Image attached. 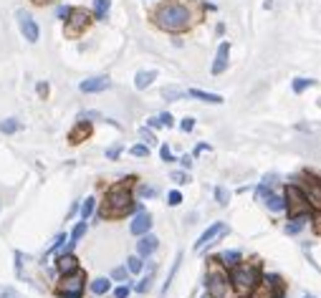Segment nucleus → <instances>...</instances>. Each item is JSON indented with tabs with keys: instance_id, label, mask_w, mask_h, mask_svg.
<instances>
[{
	"instance_id": "nucleus-1",
	"label": "nucleus",
	"mask_w": 321,
	"mask_h": 298,
	"mask_svg": "<svg viewBox=\"0 0 321 298\" xmlns=\"http://www.w3.org/2000/svg\"><path fill=\"white\" fill-rule=\"evenodd\" d=\"M134 182H137V177H127V180L111 185L101 200V207L94 212V218L96 220H119V218L137 212V202H134V192H132Z\"/></svg>"
},
{
	"instance_id": "nucleus-2",
	"label": "nucleus",
	"mask_w": 321,
	"mask_h": 298,
	"mask_svg": "<svg viewBox=\"0 0 321 298\" xmlns=\"http://www.w3.org/2000/svg\"><path fill=\"white\" fill-rule=\"evenodd\" d=\"M152 20L165 33H185L195 23V13H192V8L187 3L167 0V3L157 5V10L152 13Z\"/></svg>"
},
{
	"instance_id": "nucleus-3",
	"label": "nucleus",
	"mask_w": 321,
	"mask_h": 298,
	"mask_svg": "<svg viewBox=\"0 0 321 298\" xmlns=\"http://www.w3.org/2000/svg\"><path fill=\"white\" fill-rule=\"evenodd\" d=\"M261 276H263V268L258 261L253 263H238L235 268L228 271V278H230V286H233V293L238 296H248L258 283H261Z\"/></svg>"
},
{
	"instance_id": "nucleus-4",
	"label": "nucleus",
	"mask_w": 321,
	"mask_h": 298,
	"mask_svg": "<svg viewBox=\"0 0 321 298\" xmlns=\"http://www.w3.org/2000/svg\"><path fill=\"white\" fill-rule=\"evenodd\" d=\"M213 266L208 268L205 273V293L208 298H233V286H230V278H228V271L213 258L210 261Z\"/></svg>"
},
{
	"instance_id": "nucleus-5",
	"label": "nucleus",
	"mask_w": 321,
	"mask_h": 298,
	"mask_svg": "<svg viewBox=\"0 0 321 298\" xmlns=\"http://www.w3.org/2000/svg\"><path fill=\"white\" fill-rule=\"evenodd\" d=\"M86 273L81 268L71 271V273H61L58 281H56V296L58 298H84V291H86Z\"/></svg>"
},
{
	"instance_id": "nucleus-6",
	"label": "nucleus",
	"mask_w": 321,
	"mask_h": 298,
	"mask_svg": "<svg viewBox=\"0 0 321 298\" xmlns=\"http://www.w3.org/2000/svg\"><path fill=\"white\" fill-rule=\"evenodd\" d=\"M296 185L301 187V192H304L309 207L316 210V212H321V175L306 169V172H301V175L296 177Z\"/></svg>"
},
{
	"instance_id": "nucleus-7",
	"label": "nucleus",
	"mask_w": 321,
	"mask_h": 298,
	"mask_svg": "<svg viewBox=\"0 0 321 298\" xmlns=\"http://www.w3.org/2000/svg\"><path fill=\"white\" fill-rule=\"evenodd\" d=\"M284 200H286V210L284 212H289V218L311 212V207H309V202H306V197H304V192H301V187L296 182L284 187Z\"/></svg>"
},
{
	"instance_id": "nucleus-8",
	"label": "nucleus",
	"mask_w": 321,
	"mask_h": 298,
	"mask_svg": "<svg viewBox=\"0 0 321 298\" xmlns=\"http://www.w3.org/2000/svg\"><path fill=\"white\" fill-rule=\"evenodd\" d=\"M15 23H18V28H20V35H23L28 43H38V40H41V25H38V20L33 18L30 10L18 8V10H15Z\"/></svg>"
},
{
	"instance_id": "nucleus-9",
	"label": "nucleus",
	"mask_w": 321,
	"mask_h": 298,
	"mask_svg": "<svg viewBox=\"0 0 321 298\" xmlns=\"http://www.w3.org/2000/svg\"><path fill=\"white\" fill-rule=\"evenodd\" d=\"M228 235V223H223V220H215V223H210L208 225V230L195 240V250L200 253V250H205V248H210L213 243H218L220 238H225Z\"/></svg>"
},
{
	"instance_id": "nucleus-10",
	"label": "nucleus",
	"mask_w": 321,
	"mask_h": 298,
	"mask_svg": "<svg viewBox=\"0 0 321 298\" xmlns=\"http://www.w3.org/2000/svg\"><path fill=\"white\" fill-rule=\"evenodd\" d=\"M89 23H91V13L84 10V8H73L71 15H68V20H66V35H71V38L78 35L81 30L89 28Z\"/></svg>"
},
{
	"instance_id": "nucleus-11",
	"label": "nucleus",
	"mask_w": 321,
	"mask_h": 298,
	"mask_svg": "<svg viewBox=\"0 0 321 298\" xmlns=\"http://www.w3.org/2000/svg\"><path fill=\"white\" fill-rule=\"evenodd\" d=\"M152 215L147 212V207L144 210H137L134 212V218H132V223H129V233L134 235V238H142V235H147V233H152Z\"/></svg>"
},
{
	"instance_id": "nucleus-12",
	"label": "nucleus",
	"mask_w": 321,
	"mask_h": 298,
	"mask_svg": "<svg viewBox=\"0 0 321 298\" xmlns=\"http://www.w3.org/2000/svg\"><path fill=\"white\" fill-rule=\"evenodd\" d=\"M111 89V78L109 76H89L78 83V91L81 94H101V91H109Z\"/></svg>"
},
{
	"instance_id": "nucleus-13",
	"label": "nucleus",
	"mask_w": 321,
	"mask_h": 298,
	"mask_svg": "<svg viewBox=\"0 0 321 298\" xmlns=\"http://www.w3.org/2000/svg\"><path fill=\"white\" fill-rule=\"evenodd\" d=\"M228 61H230V40H220L218 51H215V61L210 66V73L213 76H220L228 71Z\"/></svg>"
},
{
	"instance_id": "nucleus-14",
	"label": "nucleus",
	"mask_w": 321,
	"mask_h": 298,
	"mask_svg": "<svg viewBox=\"0 0 321 298\" xmlns=\"http://www.w3.org/2000/svg\"><path fill=\"white\" fill-rule=\"evenodd\" d=\"M157 248H159V238L157 235H152V233H147V235H142V238H137V256L139 258H152L154 253H157Z\"/></svg>"
},
{
	"instance_id": "nucleus-15",
	"label": "nucleus",
	"mask_w": 321,
	"mask_h": 298,
	"mask_svg": "<svg viewBox=\"0 0 321 298\" xmlns=\"http://www.w3.org/2000/svg\"><path fill=\"white\" fill-rule=\"evenodd\" d=\"M56 271H58V276L61 273H71V271H76V268H81L78 266V258L73 256V253H68V250H61V253H56Z\"/></svg>"
},
{
	"instance_id": "nucleus-16",
	"label": "nucleus",
	"mask_w": 321,
	"mask_h": 298,
	"mask_svg": "<svg viewBox=\"0 0 321 298\" xmlns=\"http://www.w3.org/2000/svg\"><path fill=\"white\" fill-rule=\"evenodd\" d=\"M89 137H91V121L78 119L76 126L68 132V144H81V142H86Z\"/></svg>"
},
{
	"instance_id": "nucleus-17",
	"label": "nucleus",
	"mask_w": 321,
	"mask_h": 298,
	"mask_svg": "<svg viewBox=\"0 0 321 298\" xmlns=\"http://www.w3.org/2000/svg\"><path fill=\"white\" fill-rule=\"evenodd\" d=\"M86 230H89V223L86 220H78L73 228H71V233H68V240H66V245H63V250H68V253H73V248L78 245V240L86 235Z\"/></svg>"
},
{
	"instance_id": "nucleus-18",
	"label": "nucleus",
	"mask_w": 321,
	"mask_h": 298,
	"mask_svg": "<svg viewBox=\"0 0 321 298\" xmlns=\"http://www.w3.org/2000/svg\"><path fill=\"white\" fill-rule=\"evenodd\" d=\"M311 220H314L311 212H306V215H296V218H289V223H286L284 230H286V235H299Z\"/></svg>"
},
{
	"instance_id": "nucleus-19",
	"label": "nucleus",
	"mask_w": 321,
	"mask_h": 298,
	"mask_svg": "<svg viewBox=\"0 0 321 298\" xmlns=\"http://www.w3.org/2000/svg\"><path fill=\"white\" fill-rule=\"evenodd\" d=\"M263 205L271 210V212H284L286 210V200H284V192H273V190H268V195L263 197Z\"/></svg>"
},
{
	"instance_id": "nucleus-20",
	"label": "nucleus",
	"mask_w": 321,
	"mask_h": 298,
	"mask_svg": "<svg viewBox=\"0 0 321 298\" xmlns=\"http://www.w3.org/2000/svg\"><path fill=\"white\" fill-rule=\"evenodd\" d=\"M89 286V291H91V296H106V293H111V278H106V276H99V278H94V281H89L86 283Z\"/></svg>"
},
{
	"instance_id": "nucleus-21",
	"label": "nucleus",
	"mask_w": 321,
	"mask_h": 298,
	"mask_svg": "<svg viewBox=\"0 0 321 298\" xmlns=\"http://www.w3.org/2000/svg\"><path fill=\"white\" fill-rule=\"evenodd\" d=\"M154 81H157V71H154V68H149V71H137V73H134V89H137V91L149 89Z\"/></svg>"
},
{
	"instance_id": "nucleus-22",
	"label": "nucleus",
	"mask_w": 321,
	"mask_h": 298,
	"mask_svg": "<svg viewBox=\"0 0 321 298\" xmlns=\"http://www.w3.org/2000/svg\"><path fill=\"white\" fill-rule=\"evenodd\" d=\"M215 261H218L225 271H230V268H235L238 263H243V253H240V250H223Z\"/></svg>"
},
{
	"instance_id": "nucleus-23",
	"label": "nucleus",
	"mask_w": 321,
	"mask_h": 298,
	"mask_svg": "<svg viewBox=\"0 0 321 298\" xmlns=\"http://www.w3.org/2000/svg\"><path fill=\"white\" fill-rule=\"evenodd\" d=\"M187 96H192V99H197V101H205V104H215V106H220V104L225 101L220 94H213V91H203V89H190V91H187Z\"/></svg>"
},
{
	"instance_id": "nucleus-24",
	"label": "nucleus",
	"mask_w": 321,
	"mask_h": 298,
	"mask_svg": "<svg viewBox=\"0 0 321 298\" xmlns=\"http://www.w3.org/2000/svg\"><path fill=\"white\" fill-rule=\"evenodd\" d=\"M111 10V0H94L91 3V18L94 20H106Z\"/></svg>"
},
{
	"instance_id": "nucleus-25",
	"label": "nucleus",
	"mask_w": 321,
	"mask_h": 298,
	"mask_svg": "<svg viewBox=\"0 0 321 298\" xmlns=\"http://www.w3.org/2000/svg\"><path fill=\"white\" fill-rule=\"evenodd\" d=\"M94 212H96V197L91 195V197H86V200H81V207H78V218L89 223V220L94 218Z\"/></svg>"
},
{
	"instance_id": "nucleus-26",
	"label": "nucleus",
	"mask_w": 321,
	"mask_h": 298,
	"mask_svg": "<svg viewBox=\"0 0 321 298\" xmlns=\"http://www.w3.org/2000/svg\"><path fill=\"white\" fill-rule=\"evenodd\" d=\"M261 283H263V286H268V288H271V291H276V293L286 288V283H284V278H281L278 273H263V276H261Z\"/></svg>"
},
{
	"instance_id": "nucleus-27",
	"label": "nucleus",
	"mask_w": 321,
	"mask_h": 298,
	"mask_svg": "<svg viewBox=\"0 0 321 298\" xmlns=\"http://www.w3.org/2000/svg\"><path fill=\"white\" fill-rule=\"evenodd\" d=\"M20 129H23V124H20L15 116H8V119L0 121V134H5V137H13V134H18Z\"/></svg>"
},
{
	"instance_id": "nucleus-28",
	"label": "nucleus",
	"mask_w": 321,
	"mask_h": 298,
	"mask_svg": "<svg viewBox=\"0 0 321 298\" xmlns=\"http://www.w3.org/2000/svg\"><path fill=\"white\" fill-rule=\"evenodd\" d=\"M152 283H154V263H149V266H147V276H144V278L134 286V291H137V293H147V291L152 288Z\"/></svg>"
},
{
	"instance_id": "nucleus-29",
	"label": "nucleus",
	"mask_w": 321,
	"mask_h": 298,
	"mask_svg": "<svg viewBox=\"0 0 321 298\" xmlns=\"http://www.w3.org/2000/svg\"><path fill=\"white\" fill-rule=\"evenodd\" d=\"M314 83H316L314 78H306V76H296V78L291 81V91H294V94H304V91H306V89H311Z\"/></svg>"
},
{
	"instance_id": "nucleus-30",
	"label": "nucleus",
	"mask_w": 321,
	"mask_h": 298,
	"mask_svg": "<svg viewBox=\"0 0 321 298\" xmlns=\"http://www.w3.org/2000/svg\"><path fill=\"white\" fill-rule=\"evenodd\" d=\"M127 271H129V276H139V273L144 271V258H139L137 253L129 256V258H127Z\"/></svg>"
},
{
	"instance_id": "nucleus-31",
	"label": "nucleus",
	"mask_w": 321,
	"mask_h": 298,
	"mask_svg": "<svg viewBox=\"0 0 321 298\" xmlns=\"http://www.w3.org/2000/svg\"><path fill=\"white\" fill-rule=\"evenodd\" d=\"M180 263H182V253H177V258H175V263H172V268H170V273H167V281L162 283V293L170 291V286H172V281H175V273L180 271Z\"/></svg>"
},
{
	"instance_id": "nucleus-32",
	"label": "nucleus",
	"mask_w": 321,
	"mask_h": 298,
	"mask_svg": "<svg viewBox=\"0 0 321 298\" xmlns=\"http://www.w3.org/2000/svg\"><path fill=\"white\" fill-rule=\"evenodd\" d=\"M159 195V190L157 187H152V185H137V197H142V200H154Z\"/></svg>"
},
{
	"instance_id": "nucleus-33",
	"label": "nucleus",
	"mask_w": 321,
	"mask_h": 298,
	"mask_svg": "<svg viewBox=\"0 0 321 298\" xmlns=\"http://www.w3.org/2000/svg\"><path fill=\"white\" fill-rule=\"evenodd\" d=\"M213 195H215V202H218L220 207H228V202H230V190H228V187L218 185V187L213 190Z\"/></svg>"
},
{
	"instance_id": "nucleus-34",
	"label": "nucleus",
	"mask_w": 321,
	"mask_h": 298,
	"mask_svg": "<svg viewBox=\"0 0 321 298\" xmlns=\"http://www.w3.org/2000/svg\"><path fill=\"white\" fill-rule=\"evenodd\" d=\"M162 96H165L167 101H180V99H185V96H187V91H182V89H175V86H167V89L162 91Z\"/></svg>"
},
{
	"instance_id": "nucleus-35",
	"label": "nucleus",
	"mask_w": 321,
	"mask_h": 298,
	"mask_svg": "<svg viewBox=\"0 0 321 298\" xmlns=\"http://www.w3.org/2000/svg\"><path fill=\"white\" fill-rule=\"evenodd\" d=\"M66 240H68V235H66V233H58V235L53 238L51 248H48V256H53V253H61V250H63V245H66Z\"/></svg>"
},
{
	"instance_id": "nucleus-36",
	"label": "nucleus",
	"mask_w": 321,
	"mask_h": 298,
	"mask_svg": "<svg viewBox=\"0 0 321 298\" xmlns=\"http://www.w3.org/2000/svg\"><path fill=\"white\" fill-rule=\"evenodd\" d=\"M276 296V291H271L268 286H263V283H258L251 293H248V298H273Z\"/></svg>"
},
{
	"instance_id": "nucleus-37",
	"label": "nucleus",
	"mask_w": 321,
	"mask_h": 298,
	"mask_svg": "<svg viewBox=\"0 0 321 298\" xmlns=\"http://www.w3.org/2000/svg\"><path fill=\"white\" fill-rule=\"evenodd\" d=\"M139 139H142V144H147V147H154V144H157L154 132H152V129H147V126H139Z\"/></svg>"
},
{
	"instance_id": "nucleus-38",
	"label": "nucleus",
	"mask_w": 321,
	"mask_h": 298,
	"mask_svg": "<svg viewBox=\"0 0 321 298\" xmlns=\"http://www.w3.org/2000/svg\"><path fill=\"white\" fill-rule=\"evenodd\" d=\"M170 180H172L175 185H187L192 177H190L187 169H175V172H170Z\"/></svg>"
},
{
	"instance_id": "nucleus-39",
	"label": "nucleus",
	"mask_w": 321,
	"mask_h": 298,
	"mask_svg": "<svg viewBox=\"0 0 321 298\" xmlns=\"http://www.w3.org/2000/svg\"><path fill=\"white\" fill-rule=\"evenodd\" d=\"M109 278H111V281H116V283H129V271H127V266H119V268H114Z\"/></svg>"
},
{
	"instance_id": "nucleus-40",
	"label": "nucleus",
	"mask_w": 321,
	"mask_h": 298,
	"mask_svg": "<svg viewBox=\"0 0 321 298\" xmlns=\"http://www.w3.org/2000/svg\"><path fill=\"white\" fill-rule=\"evenodd\" d=\"M129 154H132V157H137V159H144V157H149V147L139 142V144L129 147Z\"/></svg>"
},
{
	"instance_id": "nucleus-41",
	"label": "nucleus",
	"mask_w": 321,
	"mask_h": 298,
	"mask_svg": "<svg viewBox=\"0 0 321 298\" xmlns=\"http://www.w3.org/2000/svg\"><path fill=\"white\" fill-rule=\"evenodd\" d=\"M159 159H162V162H167V164H172V162H177V157L172 154V149H170V144H159Z\"/></svg>"
},
{
	"instance_id": "nucleus-42",
	"label": "nucleus",
	"mask_w": 321,
	"mask_h": 298,
	"mask_svg": "<svg viewBox=\"0 0 321 298\" xmlns=\"http://www.w3.org/2000/svg\"><path fill=\"white\" fill-rule=\"evenodd\" d=\"M111 296L114 298H129L132 296V286H129V283H119L116 288H111Z\"/></svg>"
},
{
	"instance_id": "nucleus-43",
	"label": "nucleus",
	"mask_w": 321,
	"mask_h": 298,
	"mask_svg": "<svg viewBox=\"0 0 321 298\" xmlns=\"http://www.w3.org/2000/svg\"><path fill=\"white\" fill-rule=\"evenodd\" d=\"M167 205H170V207L182 205V192H180V190H170V192H167Z\"/></svg>"
},
{
	"instance_id": "nucleus-44",
	"label": "nucleus",
	"mask_w": 321,
	"mask_h": 298,
	"mask_svg": "<svg viewBox=\"0 0 321 298\" xmlns=\"http://www.w3.org/2000/svg\"><path fill=\"white\" fill-rule=\"evenodd\" d=\"M157 119H159V124H162L165 129H172V126H175V116H172L170 111H162V114H157Z\"/></svg>"
},
{
	"instance_id": "nucleus-45",
	"label": "nucleus",
	"mask_w": 321,
	"mask_h": 298,
	"mask_svg": "<svg viewBox=\"0 0 321 298\" xmlns=\"http://www.w3.org/2000/svg\"><path fill=\"white\" fill-rule=\"evenodd\" d=\"M71 10H73L71 5H58V8H56V18L66 23V20H68V15H71Z\"/></svg>"
},
{
	"instance_id": "nucleus-46",
	"label": "nucleus",
	"mask_w": 321,
	"mask_h": 298,
	"mask_svg": "<svg viewBox=\"0 0 321 298\" xmlns=\"http://www.w3.org/2000/svg\"><path fill=\"white\" fill-rule=\"evenodd\" d=\"M180 129H182L185 134H190V132L195 129V116H185V119L180 121Z\"/></svg>"
},
{
	"instance_id": "nucleus-47",
	"label": "nucleus",
	"mask_w": 321,
	"mask_h": 298,
	"mask_svg": "<svg viewBox=\"0 0 321 298\" xmlns=\"http://www.w3.org/2000/svg\"><path fill=\"white\" fill-rule=\"evenodd\" d=\"M177 162H180V167H182V169H187V172H190V169H192V164H195V157H192V154H182Z\"/></svg>"
},
{
	"instance_id": "nucleus-48",
	"label": "nucleus",
	"mask_w": 321,
	"mask_h": 298,
	"mask_svg": "<svg viewBox=\"0 0 321 298\" xmlns=\"http://www.w3.org/2000/svg\"><path fill=\"white\" fill-rule=\"evenodd\" d=\"M119 154H122V144H114V147H109V149H106V159H111V162H116V159H119Z\"/></svg>"
},
{
	"instance_id": "nucleus-49",
	"label": "nucleus",
	"mask_w": 321,
	"mask_h": 298,
	"mask_svg": "<svg viewBox=\"0 0 321 298\" xmlns=\"http://www.w3.org/2000/svg\"><path fill=\"white\" fill-rule=\"evenodd\" d=\"M268 190H271V185H263V182H261V185L256 187V200H258V202H263V197L268 195Z\"/></svg>"
},
{
	"instance_id": "nucleus-50",
	"label": "nucleus",
	"mask_w": 321,
	"mask_h": 298,
	"mask_svg": "<svg viewBox=\"0 0 321 298\" xmlns=\"http://www.w3.org/2000/svg\"><path fill=\"white\" fill-rule=\"evenodd\" d=\"M78 119H84V121H89V119H104L99 111H81L78 114Z\"/></svg>"
},
{
	"instance_id": "nucleus-51",
	"label": "nucleus",
	"mask_w": 321,
	"mask_h": 298,
	"mask_svg": "<svg viewBox=\"0 0 321 298\" xmlns=\"http://www.w3.org/2000/svg\"><path fill=\"white\" fill-rule=\"evenodd\" d=\"M144 126H147V129H152V132H154V129H162V124H159V119H157V116H149Z\"/></svg>"
},
{
	"instance_id": "nucleus-52",
	"label": "nucleus",
	"mask_w": 321,
	"mask_h": 298,
	"mask_svg": "<svg viewBox=\"0 0 321 298\" xmlns=\"http://www.w3.org/2000/svg\"><path fill=\"white\" fill-rule=\"evenodd\" d=\"M210 149H213V147H210L208 142H203V144H197V147H195V152H192V157H200L203 152H210Z\"/></svg>"
},
{
	"instance_id": "nucleus-53",
	"label": "nucleus",
	"mask_w": 321,
	"mask_h": 298,
	"mask_svg": "<svg viewBox=\"0 0 321 298\" xmlns=\"http://www.w3.org/2000/svg\"><path fill=\"white\" fill-rule=\"evenodd\" d=\"M0 298H20L15 288H0Z\"/></svg>"
},
{
	"instance_id": "nucleus-54",
	"label": "nucleus",
	"mask_w": 321,
	"mask_h": 298,
	"mask_svg": "<svg viewBox=\"0 0 321 298\" xmlns=\"http://www.w3.org/2000/svg\"><path fill=\"white\" fill-rule=\"evenodd\" d=\"M35 91H38V96H41V99H46V96H48V83H46V81H41V83L35 86Z\"/></svg>"
},
{
	"instance_id": "nucleus-55",
	"label": "nucleus",
	"mask_w": 321,
	"mask_h": 298,
	"mask_svg": "<svg viewBox=\"0 0 321 298\" xmlns=\"http://www.w3.org/2000/svg\"><path fill=\"white\" fill-rule=\"evenodd\" d=\"M78 207H81V202H73V205H71V210H68V220H71L73 215H78Z\"/></svg>"
},
{
	"instance_id": "nucleus-56",
	"label": "nucleus",
	"mask_w": 321,
	"mask_h": 298,
	"mask_svg": "<svg viewBox=\"0 0 321 298\" xmlns=\"http://www.w3.org/2000/svg\"><path fill=\"white\" fill-rule=\"evenodd\" d=\"M263 8H266V10H271V8H273V0H263Z\"/></svg>"
},
{
	"instance_id": "nucleus-57",
	"label": "nucleus",
	"mask_w": 321,
	"mask_h": 298,
	"mask_svg": "<svg viewBox=\"0 0 321 298\" xmlns=\"http://www.w3.org/2000/svg\"><path fill=\"white\" fill-rule=\"evenodd\" d=\"M33 3H38V5H46V3H51V0H33Z\"/></svg>"
},
{
	"instance_id": "nucleus-58",
	"label": "nucleus",
	"mask_w": 321,
	"mask_h": 298,
	"mask_svg": "<svg viewBox=\"0 0 321 298\" xmlns=\"http://www.w3.org/2000/svg\"><path fill=\"white\" fill-rule=\"evenodd\" d=\"M314 223H319V225H316V233H321V218L319 220H314Z\"/></svg>"
},
{
	"instance_id": "nucleus-59",
	"label": "nucleus",
	"mask_w": 321,
	"mask_h": 298,
	"mask_svg": "<svg viewBox=\"0 0 321 298\" xmlns=\"http://www.w3.org/2000/svg\"><path fill=\"white\" fill-rule=\"evenodd\" d=\"M273 298H284V291H278V293H276V296Z\"/></svg>"
},
{
	"instance_id": "nucleus-60",
	"label": "nucleus",
	"mask_w": 321,
	"mask_h": 298,
	"mask_svg": "<svg viewBox=\"0 0 321 298\" xmlns=\"http://www.w3.org/2000/svg\"><path fill=\"white\" fill-rule=\"evenodd\" d=\"M301 298H316V296H311V293H304V296H301Z\"/></svg>"
},
{
	"instance_id": "nucleus-61",
	"label": "nucleus",
	"mask_w": 321,
	"mask_h": 298,
	"mask_svg": "<svg viewBox=\"0 0 321 298\" xmlns=\"http://www.w3.org/2000/svg\"><path fill=\"white\" fill-rule=\"evenodd\" d=\"M319 106H321V99H319Z\"/></svg>"
},
{
	"instance_id": "nucleus-62",
	"label": "nucleus",
	"mask_w": 321,
	"mask_h": 298,
	"mask_svg": "<svg viewBox=\"0 0 321 298\" xmlns=\"http://www.w3.org/2000/svg\"><path fill=\"white\" fill-rule=\"evenodd\" d=\"M205 298H208V296H205Z\"/></svg>"
}]
</instances>
